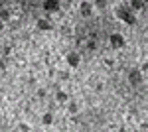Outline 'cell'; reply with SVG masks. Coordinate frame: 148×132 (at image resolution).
<instances>
[{
    "label": "cell",
    "mask_w": 148,
    "mask_h": 132,
    "mask_svg": "<svg viewBox=\"0 0 148 132\" xmlns=\"http://www.w3.org/2000/svg\"><path fill=\"white\" fill-rule=\"evenodd\" d=\"M56 99H57V103H67L69 95L65 93V91H57V93H56Z\"/></svg>",
    "instance_id": "obj_11"
},
{
    "label": "cell",
    "mask_w": 148,
    "mask_h": 132,
    "mask_svg": "<svg viewBox=\"0 0 148 132\" xmlns=\"http://www.w3.org/2000/svg\"><path fill=\"white\" fill-rule=\"evenodd\" d=\"M0 20H2V22H8V20H10V10H8V8H2V10H0Z\"/></svg>",
    "instance_id": "obj_12"
},
{
    "label": "cell",
    "mask_w": 148,
    "mask_h": 132,
    "mask_svg": "<svg viewBox=\"0 0 148 132\" xmlns=\"http://www.w3.org/2000/svg\"><path fill=\"white\" fill-rule=\"evenodd\" d=\"M109 44H111L113 49H123L126 45V40H125L123 34H111V36H109Z\"/></svg>",
    "instance_id": "obj_2"
},
{
    "label": "cell",
    "mask_w": 148,
    "mask_h": 132,
    "mask_svg": "<svg viewBox=\"0 0 148 132\" xmlns=\"http://www.w3.org/2000/svg\"><path fill=\"white\" fill-rule=\"evenodd\" d=\"M42 6H44V10H46V12L56 14V12H59V8H61V2H59V0H44Z\"/></svg>",
    "instance_id": "obj_5"
},
{
    "label": "cell",
    "mask_w": 148,
    "mask_h": 132,
    "mask_svg": "<svg viewBox=\"0 0 148 132\" xmlns=\"http://www.w3.org/2000/svg\"><path fill=\"white\" fill-rule=\"evenodd\" d=\"M36 28H38L40 32H49V30H53V26L47 22L46 18H38V20H36Z\"/></svg>",
    "instance_id": "obj_7"
},
{
    "label": "cell",
    "mask_w": 148,
    "mask_h": 132,
    "mask_svg": "<svg viewBox=\"0 0 148 132\" xmlns=\"http://www.w3.org/2000/svg\"><path fill=\"white\" fill-rule=\"evenodd\" d=\"M65 63H67L71 69H77L81 65V55L77 51H67L65 53Z\"/></svg>",
    "instance_id": "obj_3"
},
{
    "label": "cell",
    "mask_w": 148,
    "mask_h": 132,
    "mask_svg": "<svg viewBox=\"0 0 148 132\" xmlns=\"http://www.w3.org/2000/svg\"><path fill=\"white\" fill-rule=\"evenodd\" d=\"M79 14L83 18H91L93 16V4L91 2H87V0H83L79 4Z\"/></svg>",
    "instance_id": "obj_6"
},
{
    "label": "cell",
    "mask_w": 148,
    "mask_h": 132,
    "mask_svg": "<svg viewBox=\"0 0 148 132\" xmlns=\"http://www.w3.org/2000/svg\"><path fill=\"white\" fill-rule=\"evenodd\" d=\"M18 130H24V132H28V130H30V126H28V124H20V126H18Z\"/></svg>",
    "instance_id": "obj_14"
},
{
    "label": "cell",
    "mask_w": 148,
    "mask_h": 132,
    "mask_svg": "<svg viewBox=\"0 0 148 132\" xmlns=\"http://www.w3.org/2000/svg\"><path fill=\"white\" fill-rule=\"evenodd\" d=\"M79 112V103L77 101H67V114H77Z\"/></svg>",
    "instance_id": "obj_9"
},
{
    "label": "cell",
    "mask_w": 148,
    "mask_h": 132,
    "mask_svg": "<svg viewBox=\"0 0 148 132\" xmlns=\"http://www.w3.org/2000/svg\"><path fill=\"white\" fill-rule=\"evenodd\" d=\"M114 16H116L121 22H125L126 26H134V24H136V16H134V10H132L130 6H119V8L114 10Z\"/></svg>",
    "instance_id": "obj_1"
},
{
    "label": "cell",
    "mask_w": 148,
    "mask_h": 132,
    "mask_svg": "<svg viewBox=\"0 0 148 132\" xmlns=\"http://www.w3.org/2000/svg\"><path fill=\"white\" fill-rule=\"evenodd\" d=\"M128 6H130L134 12H138V10H142V8L146 6V0H130V2H128Z\"/></svg>",
    "instance_id": "obj_8"
},
{
    "label": "cell",
    "mask_w": 148,
    "mask_h": 132,
    "mask_svg": "<svg viewBox=\"0 0 148 132\" xmlns=\"http://www.w3.org/2000/svg\"><path fill=\"white\" fill-rule=\"evenodd\" d=\"M142 81H144V77H142V71H140V69H130V71H128V83H130L132 87H138Z\"/></svg>",
    "instance_id": "obj_4"
},
{
    "label": "cell",
    "mask_w": 148,
    "mask_h": 132,
    "mask_svg": "<svg viewBox=\"0 0 148 132\" xmlns=\"http://www.w3.org/2000/svg\"><path fill=\"white\" fill-rule=\"evenodd\" d=\"M42 124H44V126H51V124H53V112H46V114L42 116Z\"/></svg>",
    "instance_id": "obj_10"
},
{
    "label": "cell",
    "mask_w": 148,
    "mask_h": 132,
    "mask_svg": "<svg viewBox=\"0 0 148 132\" xmlns=\"http://www.w3.org/2000/svg\"><path fill=\"white\" fill-rule=\"evenodd\" d=\"M95 6H97L99 10H105V8H107V0H95Z\"/></svg>",
    "instance_id": "obj_13"
}]
</instances>
